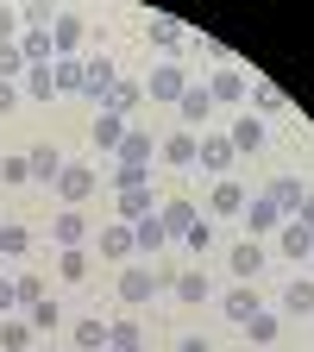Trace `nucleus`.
I'll list each match as a JSON object with an SVG mask.
<instances>
[{
	"instance_id": "nucleus-1",
	"label": "nucleus",
	"mask_w": 314,
	"mask_h": 352,
	"mask_svg": "<svg viewBox=\"0 0 314 352\" xmlns=\"http://www.w3.org/2000/svg\"><path fill=\"white\" fill-rule=\"evenodd\" d=\"M195 164L214 176V183H220V176H233L239 151H233V139H227V132H201V151H195Z\"/></svg>"
},
{
	"instance_id": "nucleus-2",
	"label": "nucleus",
	"mask_w": 314,
	"mask_h": 352,
	"mask_svg": "<svg viewBox=\"0 0 314 352\" xmlns=\"http://www.w3.org/2000/svg\"><path fill=\"white\" fill-rule=\"evenodd\" d=\"M113 296H120L126 308H145V302L157 296V277H151V264H126V271H120V283H113Z\"/></svg>"
},
{
	"instance_id": "nucleus-3",
	"label": "nucleus",
	"mask_w": 314,
	"mask_h": 352,
	"mask_svg": "<svg viewBox=\"0 0 314 352\" xmlns=\"http://www.w3.org/2000/svg\"><path fill=\"white\" fill-rule=\"evenodd\" d=\"M208 113H214V95H208L201 82H189V88H183V101H176V126H183V132H195V139H201Z\"/></svg>"
},
{
	"instance_id": "nucleus-4",
	"label": "nucleus",
	"mask_w": 314,
	"mask_h": 352,
	"mask_svg": "<svg viewBox=\"0 0 314 352\" xmlns=\"http://www.w3.org/2000/svg\"><path fill=\"white\" fill-rule=\"evenodd\" d=\"M88 195H95V164H63V176H57V201H63V208H82Z\"/></svg>"
},
{
	"instance_id": "nucleus-5",
	"label": "nucleus",
	"mask_w": 314,
	"mask_h": 352,
	"mask_svg": "<svg viewBox=\"0 0 314 352\" xmlns=\"http://www.w3.org/2000/svg\"><path fill=\"white\" fill-rule=\"evenodd\" d=\"M113 82H120L113 57H82V95H88V101H107Z\"/></svg>"
},
{
	"instance_id": "nucleus-6",
	"label": "nucleus",
	"mask_w": 314,
	"mask_h": 352,
	"mask_svg": "<svg viewBox=\"0 0 314 352\" xmlns=\"http://www.w3.org/2000/svg\"><path fill=\"white\" fill-rule=\"evenodd\" d=\"M195 151H201V139H195V132H183V126L157 139V157H164L170 170H195Z\"/></svg>"
},
{
	"instance_id": "nucleus-7",
	"label": "nucleus",
	"mask_w": 314,
	"mask_h": 352,
	"mask_svg": "<svg viewBox=\"0 0 314 352\" xmlns=\"http://www.w3.org/2000/svg\"><path fill=\"white\" fill-rule=\"evenodd\" d=\"M183 88H189L183 63H157V69L145 76V95H151V101H183Z\"/></svg>"
},
{
	"instance_id": "nucleus-8",
	"label": "nucleus",
	"mask_w": 314,
	"mask_h": 352,
	"mask_svg": "<svg viewBox=\"0 0 314 352\" xmlns=\"http://www.w3.org/2000/svg\"><path fill=\"white\" fill-rule=\"evenodd\" d=\"M170 296L183 302V308H201L208 296H214V283H208V271L201 264H189V271H176V283H170Z\"/></svg>"
},
{
	"instance_id": "nucleus-9",
	"label": "nucleus",
	"mask_w": 314,
	"mask_h": 352,
	"mask_svg": "<svg viewBox=\"0 0 314 352\" xmlns=\"http://www.w3.org/2000/svg\"><path fill=\"white\" fill-rule=\"evenodd\" d=\"M82 38H88L82 13H57V19H51V51H57V57H76V51H82Z\"/></svg>"
},
{
	"instance_id": "nucleus-10",
	"label": "nucleus",
	"mask_w": 314,
	"mask_h": 352,
	"mask_svg": "<svg viewBox=\"0 0 314 352\" xmlns=\"http://www.w3.org/2000/svg\"><path fill=\"white\" fill-rule=\"evenodd\" d=\"M239 220H245V233H251V239H258V233H277V227H283V214H277V201H271V195H251V201L239 208Z\"/></svg>"
},
{
	"instance_id": "nucleus-11",
	"label": "nucleus",
	"mask_w": 314,
	"mask_h": 352,
	"mask_svg": "<svg viewBox=\"0 0 314 352\" xmlns=\"http://www.w3.org/2000/svg\"><path fill=\"white\" fill-rule=\"evenodd\" d=\"M25 170H32V183L57 189V176H63V151H57V145H32V151H25Z\"/></svg>"
},
{
	"instance_id": "nucleus-12",
	"label": "nucleus",
	"mask_w": 314,
	"mask_h": 352,
	"mask_svg": "<svg viewBox=\"0 0 314 352\" xmlns=\"http://www.w3.org/2000/svg\"><path fill=\"white\" fill-rule=\"evenodd\" d=\"M51 239H57L63 252L82 245V239H88V214H82V208H57V214H51Z\"/></svg>"
},
{
	"instance_id": "nucleus-13",
	"label": "nucleus",
	"mask_w": 314,
	"mask_h": 352,
	"mask_svg": "<svg viewBox=\"0 0 314 352\" xmlns=\"http://www.w3.org/2000/svg\"><path fill=\"white\" fill-rule=\"evenodd\" d=\"M201 88L214 95V107H239V101H245V76H239V69H214Z\"/></svg>"
},
{
	"instance_id": "nucleus-14",
	"label": "nucleus",
	"mask_w": 314,
	"mask_h": 352,
	"mask_svg": "<svg viewBox=\"0 0 314 352\" xmlns=\"http://www.w3.org/2000/svg\"><path fill=\"white\" fill-rule=\"evenodd\" d=\"M57 95V63H32L19 82V101H51Z\"/></svg>"
},
{
	"instance_id": "nucleus-15",
	"label": "nucleus",
	"mask_w": 314,
	"mask_h": 352,
	"mask_svg": "<svg viewBox=\"0 0 314 352\" xmlns=\"http://www.w3.org/2000/svg\"><path fill=\"white\" fill-rule=\"evenodd\" d=\"M195 220H201V208H195V201H164V208H157V227H164L170 239H183Z\"/></svg>"
},
{
	"instance_id": "nucleus-16",
	"label": "nucleus",
	"mask_w": 314,
	"mask_h": 352,
	"mask_svg": "<svg viewBox=\"0 0 314 352\" xmlns=\"http://www.w3.org/2000/svg\"><path fill=\"white\" fill-rule=\"evenodd\" d=\"M258 308H264V302H258V289H251V283H239V289H227V302H220V315H227L233 327H245V321L258 315Z\"/></svg>"
},
{
	"instance_id": "nucleus-17",
	"label": "nucleus",
	"mask_w": 314,
	"mask_h": 352,
	"mask_svg": "<svg viewBox=\"0 0 314 352\" xmlns=\"http://www.w3.org/2000/svg\"><path fill=\"white\" fill-rule=\"evenodd\" d=\"M88 139H95V151H120V139H126V120L120 113H95V126H88Z\"/></svg>"
},
{
	"instance_id": "nucleus-18",
	"label": "nucleus",
	"mask_w": 314,
	"mask_h": 352,
	"mask_svg": "<svg viewBox=\"0 0 314 352\" xmlns=\"http://www.w3.org/2000/svg\"><path fill=\"white\" fill-rule=\"evenodd\" d=\"M227 264H233V277H239V283H251V277L264 271V245H258V239H239Z\"/></svg>"
},
{
	"instance_id": "nucleus-19",
	"label": "nucleus",
	"mask_w": 314,
	"mask_h": 352,
	"mask_svg": "<svg viewBox=\"0 0 314 352\" xmlns=\"http://www.w3.org/2000/svg\"><path fill=\"white\" fill-rule=\"evenodd\" d=\"M277 245H283V258H314V233L302 227V220H283V227H277Z\"/></svg>"
},
{
	"instance_id": "nucleus-20",
	"label": "nucleus",
	"mask_w": 314,
	"mask_h": 352,
	"mask_svg": "<svg viewBox=\"0 0 314 352\" xmlns=\"http://www.w3.org/2000/svg\"><path fill=\"white\" fill-rule=\"evenodd\" d=\"M113 214H120V227H139L145 214H157V201H151V189H126Z\"/></svg>"
},
{
	"instance_id": "nucleus-21",
	"label": "nucleus",
	"mask_w": 314,
	"mask_h": 352,
	"mask_svg": "<svg viewBox=\"0 0 314 352\" xmlns=\"http://www.w3.org/2000/svg\"><path fill=\"white\" fill-rule=\"evenodd\" d=\"M164 245H170V233L157 227V214H145V220H139V227H132V252H145V258H157Z\"/></svg>"
},
{
	"instance_id": "nucleus-22",
	"label": "nucleus",
	"mask_w": 314,
	"mask_h": 352,
	"mask_svg": "<svg viewBox=\"0 0 314 352\" xmlns=\"http://www.w3.org/2000/svg\"><path fill=\"white\" fill-rule=\"evenodd\" d=\"M227 139H233V151H239V157H245V151H258V145H264V120H258V113H239Z\"/></svg>"
},
{
	"instance_id": "nucleus-23",
	"label": "nucleus",
	"mask_w": 314,
	"mask_h": 352,
	"mask_svg": "<svg viewBox=\"0 0 314 352\" xmlns=\"http://www.w3.org/2000/svg\"><path fill=\"white\" fill-rule=\"evenodd\" d=\"M264 195H271V201H277V214H283V220H295V208H302V195H308V189L295 183V176H277V183H271V189H264Z\"/></svg>"
},
{
	"instance_id": "nucleus-24",
	"label": "nucleus",
	"mask_w": 314,
	"mask_h": 352,
	"mask_svg": "<svg viewBox=\"0 0 314 352\" xmlns=\"http://www.w3.org/2000/svg\"><path fill=\"white\" fill-rule=\"evenodd\" d=\"M139 101H145V82H113V95L101 101V113H120V120H126Z\"/></svg>"
},
{
	"instance_id": "nucleus-25",
	"label": "nucleus",
	"mask_w": 314,
	"mask_h": 352,
	"mask_svg": "<svg viewBox=\"0 0 314 352\" xmlns=\"http://www.w3.org/2000/svg\"><path fill=\"white\" fill-rule=\"evenodd\" d=\"M76 352H107V321L101 315H82L76 321Z\"/></svg>"
},
{
	"instance_id": "nucleus-26",
	"label": "nucleus",
	"mask_w": 314,
	"mask_h": 352,
	"mask_svg": "<svg viewBox=\"0 0 314 352\" xmlns=\"http://www.w3.org/2000/svg\"><path fill=\"white\" fill-rule=\"evenodd\" d=\"M19 57H25V69H32V63H57L51 32H19Z\"/></svg>"
},
{
	"instance_id": "nucleus-27",
	"label": "nucleus",
	"mask_w": 314,
	"mask_h": 352,
	"mask_svg": "<svg viewBox=\"0 0 314 352\" xmlns=\"http://www.w3.org/2000/svg\"><path fill=\"white\" fill-rule=\"evenodd\" d=\"M120 164H151V132H139V126H126V139H120V151H113Z\"/></svg>"
},
{
	"instance_id": "nucleus-28",
	"label": "nucleus",
	"mask_w": 314,
	"mask_h": 352,
	"mask_svg": "<svg viewBox=\"0 0 314 352\" xmlns=\"http://www.w3.org/2000/svg\"><path fill=\"white\" fill-rule=\"evenodd\" d=\"M277 327H283L277 308H258V315L245 321V340H251V346H271V340H277Z\"/></svg>"
},
{
	"instance_id": "nucleus-29",
	"label": "nucleus",
	"mask_w": 314,
	"mask_h": 352,
	"mask_svg": "<svg viewBox=\"0 0 314 352\" xmlns=\"http://www.w3.org/2000/svg\"><path fill=\"white\" fill-rule=\"evenodd\" d=\"M208 208H214V214H239V208H245V189L233 183V176H220L214 195H208Z\"/></svg>"
},
{
	"instance_id": "nucleus-30",
	"label": "nucleus",
	"mask_w": 314,
	"mask_h": 352,
	"mask_svg": "<svg viewBox=\"0 0 314 352\" xmlns=\"http://www.w3.org/2000/svg\"><path fill=\"white\" fill-rule=\"evenodd\" d=\"M38 333L25 327V315H7V321H0V352H25Z\"/></svg>"
},
{
	"instance_id": "nucleus-31",
	"label": "nucleus",
	"mask_w": 314,
	"mask_h": 352,
	"mask_svg": "<svg viewBox=\"0 0 314 352\" xmlns=\"http://www.w3.org/2000/svg\"><path fill=\"white\" fill-rule=\"evenodd\" d=\"M283 308L302 321V315H314V277H295L289 289H283Z\"/></svg>"
},
{
	"instance_id": "nucleus-32",
	"label": "nucleus",
	"mask_w": 314,
	"mask_h": 352,
	"mask_svg": "<svg viewBox=\"0 0 314 352\" xmlns=\"http://www.w3.org/2000/svg\"><path fill=\"white\" fill-rule=\"evenodd\" d=\"M57 321H63V308H57L51 296H44V302H32V308H25V327H32V333H57Z\"/></svg>"
},
{
	"instance_id": "nucleus-33",
	"label": "nucleus",
	"mask_w": 314,
	"mask_h": 352,
	"mask_svg": "<svg viewBox=\"0 0 314 352\" xmlns=\"http://www.w3.org/2000/svg\"><path fill=\"white\" fill-rule=\"evenodd\" d=\"M25 252H32V233L19 220H0V258H25Z\"/></svg>"
},
{
	"instance_id": "nucleus-34",
	"label": "nucleus",
	"mask_w": 314,
	"mask_h": 352,
	"mask_svg": "<svg viewBox=\"0 0 314 352\" xmlns=\"http://www.w3.org/2000/svg\"><path fill=\"white\" fill-rule=\"evenodd\" d=\"M145 38L157 44V51H170L176 38H183V19H170V13H151V25H145Z\"/></svg>"
},
{
	"instance_id": "nucleus-35",
	"label": "nucleus",
	"mask_w": 314,
	"mask_h": 352,
	"mask_svg": "<svg viewBox=\"0 0 314 352\" xmlns=\"http://www.w3.org/2000/svg\"><path fill=\"white\" fill-rule=\"evenodd\" d=\"M113 189H151V164H113Z\"/></svg>"
},
{
	"instance_id": "nucleus-36",
	"label": "nucleus",
	"mask_w": 314,
	"mask_h": 352,
	"mask_svg": "<svg viewBox=\"0 0 314 352\" xmlns=\"http://www.w3.org/2000/svg\"><path fill=\"white\" fill-rule=\"evenodd\" d=\"M107 346H120V352H139L145 340H139V321H107Z\"/></svg>"
},
{
	"instance_id": "nucleus-37",
	"label": "nucleus",
	"mask_w": 314,
	"mask_h": 352,
	"mask_svg": "<svg viewBox=\"0 0 314 352\" xmlns=\"http://www.w3.org/2000/svg\"><path fill=\"white\" fill-rule=\"evenodd\" d=\"M57 271H63V283H82V277H88V252H82V245H69V252L57 258Z\"/></svg>"
},
{
	"instance_id": "nucleus-38",
	"label": "nucleus",
	"mask_w": 314,
	"mask_h": 352,
	"mask_svg": "<svg viewBox=\"0 0 314 352\" xmlns=\"http://www.w3.org/2000/svg\"><path fill=\"white\" fill-rule=\"evenodd\" d=\"M82 88V57H57V95H76Z\"/></svg>"
},
{
	"instance_id": "nucleus-39",
	"label": "nucleus",
	"mask_w": 314,
	"mask_h": 352,
	"mask_svg": "<svg viewBox=\"0 0 314 352\" xmlns=\"http://www.w3.org/2000/svg\"><path fill=\"white\" fill-rule=\"evenodd\" d=\"M271 113H289V101H283V88L258 82V120H271Z\"/></svg>"
},
{
	"instance_id": "nucleus-40",
	"label": "nucleus",
	"mask_w": 314,
	"mask_h": 352,
	"mask_svg": "<svg viewBox=\"0 0 314 352\" xmlns=\"http://www.w3.org/2000/svg\"><path fill=\"white\" fill-rule=\"evenodd\" d=\"M101 252L107 258H132V227H107L101 233Z\"/></svg>"
},
{
	"instance_id": "nucleus-41",
	"label": "nucleus",
	"mask_w": 314,
	"mask_h": 352,
	"mask_svg": "<svg viewBox=\"0 0 314 352\" xmlns=\"http://www.w3.org/2000/svg\"><path fill=\"white\" fill-rule=\"evenodd\" d=\"M0 183H7V189L32 183V170H25V157H0Z\"/></svg>"
},
{
	"instance_id": "nucleus-42",
	"label": "nucleus",
	"mask_w": 314,
	"mask_h": 352,
	"mask_svg": "<svg viewBox=\"0 0 314 352\" xmlns=\"http://www.w3.org/2000/svg\"><path fill=\"white\" fill-rule=\"evenodd\" d=\"M25 76V57H19V44H0V82H13Z\"/></svg>"
},
{
	"instance_id": "nucleus-43",
	"label": "nucleus",
	"mask_w": 314,
	"mask_h": 352,
	"mask_svg": "<svg viewBox=\"0 0 314 352\" xmlns=\"http://www.w3.org/2000/svg\"><path fill=\"white\" fill-rule=\"evenodd\" d=\"M183 245H189V252H195V258H201V252H208V245H214V227H208V220H195V227H189V233H183Z\"/></svg>"
},
{
	"instance_id": "nucleus-44",
	"label": "nucleus",
	"mask_w": 314,
	"mask_h": 352,
	"mask_svg": "<svg viewBox=\"0 0 314 352\" xmlns=\"http://www.w3.org/2000/svg\"><path fill=\"white\" fill-rule=\"evenodd\" d=\"M13 296H19V308H32V302H44V283L38 277H13Z\"/></svg>"
},
{
	"instance_id": "nucleus-45",
	"label": "nucleus",
	"mask_w": 314,
	"mask_h": 352,
	"mask_svg": "<svg viewBox=\"0 0 314 352\" xmlns=\"http://www.w3.org/2000/svg\"><path fill=\"white\" fill-rule=\"evenodd\" d=\"M19 32H25L19 25V7H0V44H19Z\"/></svg>"
},
{
	"instance_id": "nucleus-46",
	"label": "nucleus",
	"mask_w": 314,
	"mask_h": 352,
	"mask_svg": "<svg viewBox=\"0 0 314 352\" xmlns=\"http://www.w3.org/2000/svg\"><path fill=\"white\" fill-rule=\"evenodd\" d=\"M13 308H19V296H13V277H0V321H7Z\"/></svg>"
},
{
	"instance_id": "nucleus-47",
	"label": "nucleus",
	"mask_w": 314,
	"mask_h": 352,
	"mask_svg": "<svg viewBox=\"0 0 314 352\" xmlns=\"http://www.w3.org/2000/svg\"><path fill=\"white\" fill-rule=\"evenodd\" d=\"M295 220H302V227H308V233H314V189H308V195H302V208H295Z\"/></svg>"
},
{
	"instance_id": "nucleus-48",
	"label": "nucleus",
	"mask_w": 314,
	"mask_h": 352,
	"mask_svg": "<svg viewBox=\"0 0 314 352\" xmlns=\"http://www.w3.org/2000/svg\"><path fill=\"white\" fill-rule=\"evenodd\" d=\"M13 107H19V88H13V82H0V113H13Z\"/></svg>"
},
{
	"instance_id": "nucleus-49",
	"label": "nucleus",
	"mask_w": 314,
	"mask_h": 352,
	"mask_svg": "<svg viewBox=\"0 0 314 352\" xmlns=\"http://www.w3.org/2000/svg\"><path fill=\"white\" fill-rule=\"evenodd\" d=\"M176 352H208V340H176Z\"/></svg>"
},
{
	"instance_id": "nucleus-50",
	"label": "nucleus",
	"mask_w": 314,
	"mask_h": 352,
	"mask_svg": "<svg viewBox=\"0 0 314 352\" xmlns=\"http://www.w3.org/2000/svg\"><path fill=\"white\" fill-rule=\"evenodd\" d=\"M44 352H57V346H44Z\"/></svg>"
},
{
	"instance_id": "nucleus-51",
	"label": "nucleus",
	"mask_w": 314,
	"mask_h": 352,
	"mask_svg": "<svg viewBox=\"0 0 314 352\" xmlns=\"http://www.w3.org/2000/svg\"><path fill=\"white\" fill-rule=\"evenodd\" d=\"M107 352H120V346H107Z\"/></svg>"
}]
</instances>
